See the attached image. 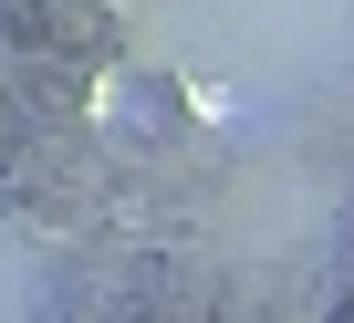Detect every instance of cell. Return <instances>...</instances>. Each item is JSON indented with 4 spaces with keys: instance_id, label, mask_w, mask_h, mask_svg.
Wrapping results in <instances>:
<instances>
[]
</instances>
